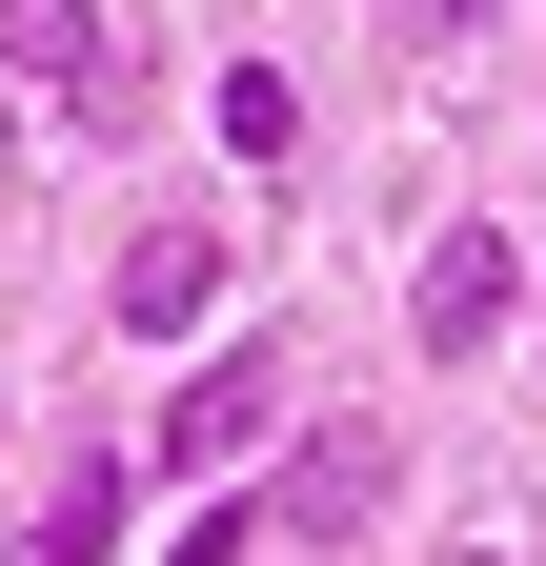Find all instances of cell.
<instances>
[{
    "label": "cell",
    "instance_id": "cell-1",
    "mask_svg": "<svg viewBox=\"0 0 546 566\" xmlns=\"http://www.w3.org/2000/svg\"><path fill=\"white\" fill-rule=\"evenodd\" d=\"M0 82L102 142V122H143V41H122V0H0Z\"/></svg>",
    "mask_w": 546,
    "mask_h": 566
},
{
    "label": "cell",
    "instance_id": "cell-2",
    "mask_svg": "<svg viewBox=\"0 0 546 566\" xmlns=\"http://www.w3.org/2000/svg\"><path fill=\"white\" fill-rule=\"evenodd\" d=\"M385 485H405V446H385V424H304V446H284V485H263V526L345 546V526L385 506Z\"/></svg>",
    "mask_w": 546,
    "mask_h": 566
},
{
    "label": "cell",
    "instance_id": "cell-3",
    "mask_svg": "<svg viewBox=\"0 0 546 566\" xmlns=\"http://www.w3.org/2000/svg\"><path fill=\"white\" fill-rule=\"evenodd\" d=\"M506 304H526V243H506V223H445L426 283H405V324H426L445 365H465V344H506Z\"/></svg>",
    "mask_w": 546,
    "mask_h": 566
},
{
    "label": "cell",
    "instance_id": "cell-4",
    "mask_svg": "<svg viewBox=\"0 0 546 566\" xmlns=\"http://www.w3.org/2000/svg\"><path fill=\"white\" fill-rule=\"evenodd\" d=\"M263 424H284V365H263V344H223V365H202V385L162 405V465H182V485H223V465L263 446Z\"/></svg>",
    "mask_w": 546,
    "mask_h": 566
},
{
    "label": "cell",
    "instance_id": "cell-5",
    "mask_svg": "<svg viewBox=\"0 0 546 566\" xmlns=\"http://www.w3.org/2000/svg\"><path fill=\"white\" fill-rule=\"evenodd\" d=\"M202 304H223V243H202V223H143V243H122V324H202Z\"/></svg>",
    "mask_w": 546,
    "mask_h": 566
},
{
    "label": "cell",
    "instance_id": "cell-6",
    "mask_svg": "<svg viewBox=\"0 0 546 566\" xmlns=\"http://www.w3.org/2000/svg\"><path fill=\"white\" fill-rule=\"evenodd\" d=\"M102 546H122V465H61V485H41V526L0 546V566H102Z\"/></svg>",
    "mask_w": 546,
    "mask_h": 566
},
{
    "label": "cell",
    "instance_id": "cell-7",
    "mask_svg": "<svg viewBox=\"0 0 546 566\" xmlns=\"http://www.w3.org/2000/svg\"><path fill=\"white\" fill-rule=\"evenodd\" d=\"M405 21H426V41H486V0H405Z\"/></svg>",
    "mask_w": 546,
    "mask_h": 566
},
{
    "label": "cell",
    "instance_id": "cell-8",
    "mask_svg": "<svg viewBox=\"0 0 546 566\" xmlns=\"http://www.w3.org/2000/svg\"><path fill=\"white\" fill-rule=\"evenodd\" d=\"M445 566H526V546H445Z\"/></svg>",
    "mask_w": 546,
    "mask_h": 566
},
{
    "label": "cell",
    "instance_id": "cell-9",
    "mask_svg": "<svg viewBox=\"0 0 546 566\" xmlns=\"http://www.w3.org/2000/svg\"><path fill=\"white\" fill-rule=\"evenodd\" d=\"M0 182H21V122H0Z\"/></svg>",
    "mask_w": 546,
    "mask_h": 566
}]
</instances>
